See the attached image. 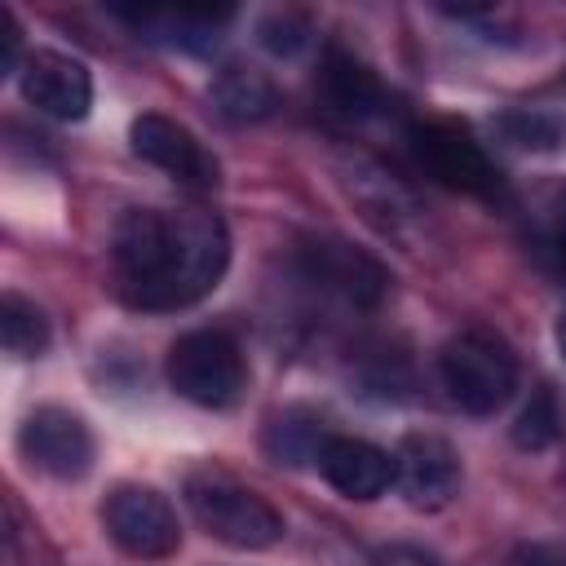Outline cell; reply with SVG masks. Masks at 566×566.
Segmentation results:
<instances>
[{
    "label": "cell",
    "mask_w": 566,
    "mask_h": 566,
    "mask_svg": "<svg viewBox=\"0 0 566 566\" xmlns=\"http://www.w3.org/2000/svg\"><path fill=\"white\" fill-rule=\"evenodd\" d=\"M230 261V234L203 208H133L111 234L115 287L137 310H181L217 287Z\"/></svg>",
    "instance_id": "6da1fadb"
},
{
    "label": "cell",
    "mask_w": 566,
    "mask_h": 566,
    "mask_svg": "<svg viewBox=\"0 0 566 566\" xmlns=\"http://www.w3.org/2000/svg\"><path fill=\"white\" fill-rule=\"evenodd\" d=\"M438 376L447 398L469 411V416H491L500 411L513 389H517V354L509 349L504 336L486 327H464L455 332L442 354H438Z\"/></svg>",
    "instance_id": "7a4b0ae2"
},
{
    "label": "cell",
    "mask_w": 566,
    "mask_h": 566,
    "mask_svg": "<svg viewBox=\"0 0 566 566\" xmlns=\"http://www.w3.org/2000/svg\"><path fill=\"white\" fill-rule=\"evenodd\" d=\"M186 504H190L195 522L230 548L256 553V548H270L283 539V513L265 495H256L252 486H243L226 473H212V469L190 473L186 478Z\"/></svg>",
    "instance_id": "3957f363"
},
{
    "label": "cell",
    "mask_w": 566,
    "mask_h": 566,
    "mask_svg": "<svg viewBox=\"0 0 566 566\" xmlns=\"http://www.w3.org/2000/svg\"><path fill=\"white\" fill-rule=\"evenodd\" d=\"M164 371H168V385L199 407H230L248 389L243 349L221 327H199V332L177 336Z\"/></svg>",
    "instance_id": "277c9868"
},
{
    "label": "cell",
    "mask_w": 566,
    "mask_h": 566,
    "mask_svg": "<svg viewBox=\"0 0 566 566\" xmlns=\"http://www.w3.org/2000/svg\"><path fill=\"white\" fill-rule=\"evenodd\" d=\"M102 526L111 544L137 562H159L181 548V522L172 504L155 486H142V482H124L106 495Z\"/></svg>",
    "instance_id": "5b68a950"
},
{
    "label": "cell",
    "mask_w": 566,
    "mask_h": 566,
    "mask_svg": "<svg viewBox=\"0 0 566 566\" xmlns=\"http://www.w3.org/2000/svg\"><path fill=\"white\" fill-rule=\"evenodd\" d=\"M411 155L416 164L451 186V190H469V195H491L500 190V172L495 164L486 159V150L455 124L447 119H424V124H411Z\"/></svg>",
    "instance_id": "8992f818"
},
{
    "label": "cell",
    "mask_w": 566,
    "mask_h": 566,
    "mask_svg": "<svg viewBox=\"0 0 566 566\" xmlns=\"http://www.w3.org/2000/svg\"><path fill=\"white\" fill-rule=\"evenodd\" d=\"M128 142H133L137 159L155 164L186 190H217V181H221L217 155L186 124H177L168 115H137L128 128Z\"/></svg>",
    "instance_id": "52a82bcc"
},
{
    "label": "cell",
    "mask_w": 566,
    "mask_h": 566,
    "mask_svg": "<svg viewBox=\"0 0 566 566\" xmlns=\"http://www.w3.org/2000/svg\"><path fill=\"white\" fill-rule=\"evenodd\" d=\"M18 451L31 469L57 482H75L93 469V433L66 407H35L18 429Z\"/></svg>",
    "instance_id": "ba28073f"
},
{
    "label": "cell",
    "mask_w": 566,
    "mask_h": 566,
    "mask_svg": "<svg viewBox=\"0 0 566 566\" xmlns=\"http://www.w3.org/2000/svg\"><path fill=\"white\" fill-rule=\"evenodd\" d=\"M460 455L438 433H407L394 451V486L420 513H438L460 495Z\"/></svg>",
    "instance_id": "9c48e42d"
},
{
    "label": "cell",
    "mask_w": 566,
    "mask_h": 566,
    "mask_svg": "<svg viewBox=\"0 0 566 566\" xmlns=\"http://www.w3.org/2000/svg\"><path fill=\"white\" fill-rule=\"evenodd\" d=\"M296 265L314 287H323V292H332L340 301H354V305H376L389 292V270L376 256H367L363 248L340 243V239L301 243Z\"/></svg>",
    "instance_id": "30bf717a"
},
{
    "label": "cell",
    "mask_w": 566,
    "mask_h": 566,
    "mask_svg": "<svg viewBox=\"0 0 566 566\" xmlns=\"http://www.w3.org/2000/svg\"><path fill=\"white\" fill-rule=\"evenodd\" d=\"M22 97L53 119H84L93 106L88 66L57 49H35L22 62Z\"/></svg>",
    "instance_id": "8fae6325"
},
{
    "label": "cell",
    "mask_w": 566,
    "mask_h": 566,
    "mask_svg": "<svg viewBox=\"0 0 566 566\" xmlns=\"http://www.w3.org/2000/svg\"><path fill=\"white\" fill-rule=\"evenodd\" d=\"M318 473L327 478L332 491H340L345 500H376L389 491L394 482V455L380 451L367 438H349V433H332L318 451Z\"/></svg>",
    "instance_id": "7c38bea8"
},
{
    "label": "cell",
    "mask_w": 566,
    "mask_h": 566,
    "mask_svg": "<svg viewBox=\"0 0 566 566\" xmlns=\"http://www.w3.org/2000/svg\"><path fill=\"white\" fill-rule=\"evenodd\" d=\"M318 93H323L327 111L349 115V119L376 115L385 106V88H380L376 71L367 62H358L354 53H345V49H327L323 71H318Z\"/></svg>",
    "instance_id": "4fadbf2b"
},
{
    "label": "cell",
    "mask_w": 566,
    "mask_h": 566,
    "mask_svg": "<svg viewBox=\"0 0 566 566\" xmlns=\"http://www.w3.org/2000/svg\"><path fill=\"white\" fill-rule=\"evenodd\" d=\"M208 97H212L217 115L230 119V124H256V119L274 115V106H279V93H274L270 75H261L256 66H239V62L217 71Z\"/></svg>",
    "instance_id": "5bb4252c"
},
{
    "label": "cell",
    "mask_w": 566,
    "mask_h": 566,
    "mask_svg": "<svg viewBox=\"0 0 566 566\" xmlns=\"http://www.w3.org/2000/svg\"><path fill=\"white\" fill-rule=\"evenodd\" d=\"M230 18V9H164V13H137L133 22L137 27H150L155 40H168V44H181L190 53H203L217 44V27Z\"/></svg>",
    "instance_id": "9a60e30c"
},
{
    "label": "cell",
    "mask_w": 566,
    "mask_h": 566,
    "mask_svg": "<svg viewBox=\"0 0 566 566\" xmlns=\"http://www.w3.org/2000/svg\"><path fill=\"white\" fill-rule=\"evenodd\" d=\"M0 340L13 358H35L49 349V318L35 301L4 292L0 296Z\"/></svg>",
    "instance_id": "2e32d148"
},
{
    "label": "cell",
    "mask_w": 566,
    "mask_h": 566,
    "mask_svg": "<svg viewBox=\"0 0 566 566\" xmlns=\"http://www.w3.org/2000/svg\"><path fill=\"white\" fill-rule=\"evenodd\" d=\"M562 433H566V411H562L553 385H535L531 398H526V407H522L517 420H513V442H517L522 451H544V447H553Z\"/></svg>",
    "instance_id": "e0dca14e"
},
{
    "label": "cell",
    "mask_w": 566,
    "mask_h": 566,
    "mask_svg": "<svg viewBox=\"0 0 566 566\" xmlns=\"http://www.w3.org/2000/svg\"><path fill=\"white\" fill-rule=\"evenodd\" d=\"M332 433H323V420H314V416H305V411H287V416H279L270 429H265V451L283 464H305V460H314L318 464V451H323V442H327Z\"/></svg>",
    "instance_id": "ac0fdd59"
},
{
    "label": "cell",
    "mask_w": 566,
    "mask_h": 566,
    "mask_svg": "<svg viewBox=\"0 0 566 566\" xmlns=\"http://www.w3.org/2000/svg\"><path fill=\"white\" fill-rule=\"evenodd\" d=\"M495 128H500V137L513 142L517 150H557V146L566 142V119H557L553 111H531V106L504 111Z\"/></svg>",
    "instance_id": "d6986e66"
},
{
    "label": "cell",
    "mask_w": 566,
    "mask_h": 566,
    "mask_svg": "<svg viewBox=\"0 0 566 566\" xmlns=\"http://www.w3.org/2000/svg\"><path fill=\"white\" fill-rule=\"evenodd\" d=\"M310 18L305 13H296V9H274V13H265L261 22H256V40H261V49H270L274 57H296L305 44H310Z\"/></svg>",
    "instance_id": "ffe728a7"
},
{
    "label": "cell",
    "mask_w": 566,
    "mask_h": 566,
    "mask_svg": "<svg viewBox=\"0 0 566 566\" xmlns=\"http://www.w3.org/2000/svg\"><path fill=\"white\" fill-rule=\"evenodd\" d=\"M22 57V27L13 18V9H0V75H13Z\"/></svg>",
    "instance_id": "44dd1931"
},
{
    "label": "cell",
    "mask_w": 566,
    "mask_h": 566,
    "mask_svg": "<svg viewBox=\"0 0 566 566\" xmlns=\"http://www.w3.org/2000/svg\"><path fill=\"white\" fill-rule=\"evenodd\" d=\"M376 566H442V562L420 544H385L376 548Z\"/></svg>",
    "instance_id": "7402d4cb"
},
{
    "label": "cell",
    "mask_w": 566,
    "mask_h": 566,
    "mask_svg": "<svg viewBox=\"0 0 566 566\" xmlns=\"http://www.w3.org/2000/svg\"><path fill=\"white\" fill-rule=\"evenodd\" d=\"M504 566H566L562 544H517Z\"/></svg>",
    "instance_id": "603a6c76"
},
{
    "label": "cell",
    "mask_w": 566,
    "mask_h": 566,
    "mask_svg": "<svg viewBox=\"0 0 566 566\" xmlns=\"http://www.w3.org/2000/svg\"><path fill=\"white\" fill-rule=\"evenodd\" d=\"M548 252H553V261H557V270L566 274V226L553 234V243H548Z\"/></svg>",
    "instance_id": "cb8c5ba5"
},
{
    "label": "cell",
    "mask_w": 566,
    "mask_h": 566,
    "mask_svg": "<svg viewBox=\"0 0 566 566\" xmlns=\"http://www.w3.org/2000/svg\"><path fill=\"white\" fill-rule=\"evenodd\" d=\"M557 349H562V358H566V314L557 318Z\"/></svg>",
    "instance_id": "d4e9b609"
}]
</instances>
